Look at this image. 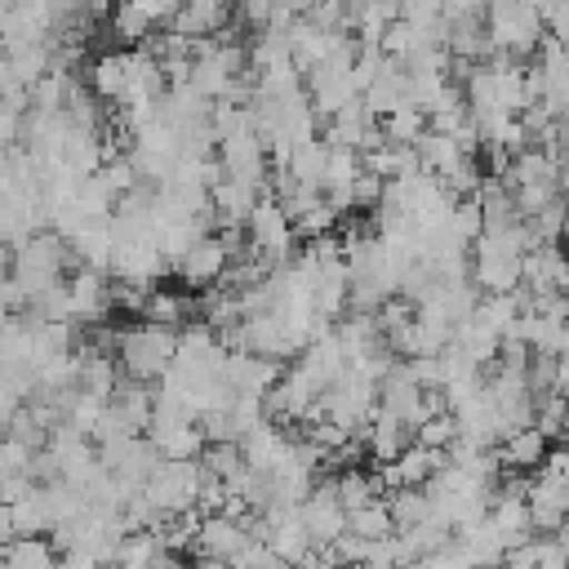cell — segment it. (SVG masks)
<instances>
[{
  "instance_id": "cell-1",
  "label": "cell",
  "mask_w": 569,
  "mask_h": 569,
  "mask_svg": "<svg viewBox=\"0 0 569 569\" xmlns=\"http://www.w3.org/2000/svg\"><path fill=\"white\" fill-rule=\"evenodd\" d=\"M173 356H178V329H169V325L142 320V325L120 329V338H116L120 369L142 378V382H160L173 369Z\"/></svg>"
},
{
  "instance_id": "cell-2",
  "label": "cell",
  "mask_w": 569,
  "mask_h": 569,
  "mask_svg": "<svg viewBox=\"0 0 569 569\" xmlns=\"http://www.w3.org/2000/svg\"><path fill=\"white\" fill-rule=\"evenodd\" d=\"M204 462L200 458H164L156 467V476L142 485V493L151 498V507L169 520V516H182V511H196L200 502V489H204Z\"/></svg>"
},
{
  "instance_id": "cell-3",
  "label": "cell",
  "mask_w": 569,
  "mask_h": 569,
  "mask_svg": "<svg viewBox=\"0 0 569 569\" xmlns=\"http://www.w3.org/2000/svg\"><path fill=\"white\" fill-rule=\"evenodd\" d=\"M298 516H302V525H307L316 551L333 547V542L347 533V502H342V493H338V480H333V476L316 480V489L302 498Z\"/></svg>"
},
{
  "instance_id": "cell-4",
  "label": "cell",
  "mask_w": 569,
  "mask_h": 569,
  "mask_svg": "<svg viewBox=\"0 0 569 569\" xmlns=\"http://www.w3.org/2000/svg\"><path fill=\"white\" fill-rule=\"evenodd\" d=\"M253 538H258L253 520L231 516V511H209V516H200V529H196L191 547H196L200 560H236Z\"/></svg>"
},
{
  "instance_id": "cell-5",
  "label": "cell",
  "mask_w": 569,
  "mask_h": 569,
  "mask_svg": "<svg viewBox=\"0 0 569 569\" xmlns=\"http://www.w3.org/2000/svg\"><path fill=\"white\" fill-rule=\"evenodd\" d=\"M227 271H231V249H227L222 231H204V236L173 262V276H178L182 284H191V289H209V284H218Z\"/></svg>"
},
{
  "instance_id": "cell-6",
  "label": "cell",
  "mask_w": 569,
  "mask_h": 569,
  "mask_svg": "<svg viewBox=\"0 0 569 569\" xmlns=\"http://www.w3.org/2000/svg\"><path fill=\"white\" fill-rule=\"evenodd\" d=\"M445 462H449L445 449H431V445L413 440V445H409L405 453H396L391 462H373V471H378L382 489L391 493V489H405V485H431V476H436Z\"/></svg>"
},
{
  "instance_id": "cell-7",
  "label": "cell",
  "mask_w": 569,
  "mask_h": 569,
  "mask_svg": "<svg viewBox=\"0 0 569 569\" xmlns=\"http://www.w3.org/2000/svg\"><path fill=\"white\" fill-rule=\"evenodd\" d=\"M529 516L538 533H556L569 520V480L551 467H538V480H529Z\"/></svg>"
},
{
  "instance_id": "cell-8",
  "label": "cell",
  "mask_w": 569,
  "mask_h": 569,
  "mask_svg": "<svg viewBox=\"0 0 569 569\" xmlns=\"http://www.w3.org/2000/svg\"><path fill=\"white\" fill-rule=\"evenodd\" d=\"M525 284L533 293H569V249L560 240H538L525 253Z\"/></svg>"
},
{
  "instance_id": "cell-9",
  "label": "cell",
  "mask_w": 569,
  "mask_h": 569,
  "mask_svg": "<svg viewBox=\"0 0 569 569\" xmlns=\"http://www.w3.org/2000/svg\"><path fill=\"white\" fill-rule=\"evenodd\" d=\"M147 436L156 440V449L164 458H200L209 449V436H204L200 418H164V413H156Z\"/></svg>"
},
{
  "instance_id": "cell-10",
  "label": "cell",
  "mask_w": 569,
  "mask_h": 569,
  "mask_svg": "<svg viewBox=\"0 0 569 569\" xmlns=\"http://www.w3.org/2000/svg\"><path fill=\"white\" fill-rule=\"evenodd\" d=\"M413 440H418V431H413L400 413H391V409H382V405H378V413H373L369 427H365V453H369L373 462H391V458L405 453Z\"/></svg>"
},
{
  "instance_id": "cell-11",
  "label": "cell",
  "mask_w": 569,
  "mask_h": 569,
  "mask_svg": "<svg viewBox=\"0 0 569 569\" xmlns=\"http://www.w3.org/2000/svg\"><path fill=\"white\" fill-rule=\"evenodd\" d=\"M231 18H236V0H182V9L173 13V31L182 36H222L231 31Z\"/></svg>"
},
{
  "instance_id": "cell-12",
  "label": "cell",
  "mask_w": 569,
  "mask_h": 569,
  "mask_svg": "<svg viewBox=\"0 0 569 569\" xmlns=\"http://www.w3.org/2000/svg\"><path fill=\"white\" fill-rule=\"evenodd\" d=\"M547 431L538 427V422H525V427H516V431H507L502 440H498V453H502V467L507 471H533V467H542L547 462Z\"/></svg>"
},
{
  "instance_id": "cell-13",
  "label": "cell",
  "mask_w": 569,
  "mask_h": 569,
  "mask_svg": "<svg viewBox=\"0 0 569 569\" xmlns=\"http://www.w3.org/2000/svg\"><path fill=\"white\" fill-rule=\"evenodd\" d=\"M0 565L4 569H58L62 551H58L53 533H18V538H4Z\"/></svg>"
},
{
  "instance_id": "cell-14",
  "label": "cell",
  "mask_w": 569,
  "mask_h": 569,
  "mask_svg": "<svg viewBox=\"0 0 569 569\" xmlns=\"http://www.w3.org/2000/svg\"><path fill=\"white\" fill-rule=\"evenodd\" d=\"M124 84H129V49H111L102 58H93L89 67V89L102 98V102H120L124 98Z\"/></svg>"
},
{
  "instance_id": "cell-15",
  "label": "cell",
  "mask_w": 569,
  "mask_h": 569,
  "mask_svg": "<svg viewBox=\"0 0 569 569\" xmlns=\"http://www.w3.org/2000/svg\"><path fill=\"white\" fill-rule=\"evenodd\" d=\"M378 124H382V138L387 142H418L431 129V116H427V107H418L413 98H405L400 107H391L387 116H378Z\"/></svg>"
},
{
  "instance_id": "cell-16",
  "label": "cell",
  "mask_w": 569,
  "mask_h": 569,
  "mask_svg": "<svg viewBox=\"0 0 569 569\" xmlns=\"http://www.w3.org/2000/svg\"><path fill=\"white\" fill-rule=\"evenodd\" d=\"M347 529H351L356 538H387V533H396L391 498H387V493H378V498H369V502L351 507V511H347Z\"/></svg>"
},
{
  "instance_id": "cell-17",
  "label": "cell",
  "mask_w": 569,
  "mask_h": 569,
  "mask_svg": "<svg viewBox=\"0 0 569 569\" xmlns=\"http://www.w3.org/2000/svg\"><path fill=\"white\" fill-rule=\"evenodd\" d=\"M284 9V0H236V22H244V27H267L276 13Z\"/></svg>"
},
{
  "instance_id": "cell-18",
  "label": "cell",
  "mask_w": 569,
  "mask_h": 569,
  "mask_svg": "<svg viewBox=\"0 0 569 569\" xmlns=\"http://www.w3.org/2000/svg\"><path fill=\"white\" fill-rule=\"evenodd\" d=\"M556 542H560V547H565V551H569V520H565V525H560V529H556Z\"/></svg>"
}]
</instances>
